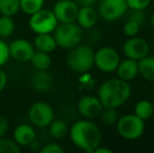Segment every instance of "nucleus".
<instances>
[{
	"label": "nucleus",
	"instance_id": "obj_1",
	"mask_svg": "<svg viewBox=\"0 0 154 153\" xmlns=\"http://www.w3.org/2000/svg\"><path fill=\"white\" fill-rule=\"evenodd\" d=\"M68 132L71 142L87 153H93L95 148L101 145V130L91 121H78L70 127Z\"/></svg>",
	"mask_w": 154,
	"mask_h": 153
},
{
	"label": "nucleus",
	"instance_id": "obj_2",
	"mask_svg": "<svg viewBox=\"0 0 154 153\" xmlns=\"http://www.w3.org/2000/svg\"><path fill=\"white\" fill-rule=\"evenodd\" d=\"M131 96L129 83L121 79H110L101 84L97 98L104 108H118L125 104Z\"/></svg>",
	"mask_w": 154,
	"mask_h": 153
},
{
	"label": "nucleus",
	"instance_id": "obj_3",
	"mask_svg": "<svg viewBox=\"0 0 154 153\" xmlns=\"http://www.w3.org/2000/svg\"><path fill=\"white\" fill-rule=\"evenodd\" d=\"M66 62L72 72L84 74L89 72L94 65V51L88 45H77L69 49Z\"/></svg>",
	"mask_w": 154,
	"mask_h": 153
},
{
	"label": "nucleus",
	"instance_id": "obj_4",
	"mask_svg": "<svg viewBox=\"0 0 154 153\" xmlns=\"http://www.w3.org/2000/svg\"><path fill=\"white\" fill-rule=\"evenodd\" d=\"M58 47L71 49L79 45L83 38L82 27L75 22L59 23L53 33Z\"/></svg>",
	"mask_w": 154,
	"mask_h": 153
},
{
	"label": "nucleus",
	"instance_id": "obj_5",
	"mask_svg": "<svg viewBox=\"0 0 154 153\" xmlns=\"http://www.w3.org/2000/svg\"><path fill=\"white\" fill-rule=\"evenodd\" d=\"M118 133L125 139L135 141L145 131V121L136 115H126L116 121Z\"/></svg>",
	"mask_w": 154,
	"mask_h": 153
},
{
	"label": "nucleus",
	"instance_id": "obj_6",
	"mask_svg": "<svg viewBox=\"0 0 154 153\" xmlns=\"http://www.w3.org/2000/svg\"><path fill=\"white\" fill-rule=\"evenodd\" d=\"M58 24L55 14L48 8H41L29 16V25L36 34H53Z\"/></svg>",
	"mask_w": 154,
	"mask_h": 153
},
{
	"label": "nucleus",
	"instance_id": "obj_7",
	"mask_svg": "<svg viewBox=\"0 0 154 153\" xmlns=\"http://www.w3.org/2000/svg\"><path fill=\"white\" fill-rule=\"evenodd\" d=\"M29 118L34 126L38 128H45L55 118V111L48 103L38 101L29 107Z\"/></svg>",
	"mask_w": 154,
	"mask_h": 153
},
{
	"label": "nucleus",
	"instance_id": "obj_8",
	"mask_svg": "<svg viewBox=\"0 0 154 153\" xmlns=\"http://www.w3.org/2000/svg\"><path fill=\"white\" fill-rule=\"evenodd\" d=\"M120 61V55L112 47H101L94 51V65L106 74L116 72Z\"/></svg>",
	"mask_w": 154,
	"mask_h": 153
},
{
	"label": "nucleus",
	"instance_id": "obj_9",
	"mask_svg": "<svg viewBox=\"0 0 154 153\" xmlns=\"http://www.w3.org/2000/svg\"><path fill=\"white\" fill-rule=\"evenodd\" d=\"M128 10L126 0H101L97 14L106 21H116Z\"/></svg>",
	"mask_w": 154,
	"mask_h": 153
},
{
	"label": "nucleus",
	"instance_id": "obj_10",
	"mask_svg": "<svg viewBox=\"0 0 154 153\" xmlns=\"http://www.w3.org/2000/svg\"><path fill=\"white\" fill-rule=\"evenodd\" d=\"M79 5L75 0H58L53 8V13L55 14L59 23L75 22V19L79 12Z\"/></svg>",
	"mask_w": 154,
	"mask_h": 153
},
{
	"label": "nucleus",
	"instance_id": "obj_11",
	"mask_svg": "<svg viewBox=\"0 0 154 153\" xmlns=\"http://www.w3.org/2000/svg\"><path fill=\"white\" fill-rule=\"evenodd\" d=\"M10 48V56L15 61L25 63L29 62L32 54L35 53V47L32 42L23 38H18L13 40L8 44Z\"/></svg>",
	"mask_w": 154,
	"mask_h": 153
},
{
	"label": "nucleus",
	"instance_id": "obj_12",
	"mask_svg": "<svg viewBox=\"0 0 154 153\" xmlns=\"http://www.w3.org/2000/svg\"><path fill=\"white\" fill-rule=\"evenodd\" d=\"M123 51L127 58L138 61L149 54V44L145 39L134 36L124 43Z\"/></svg>",
	"mask_w": 154,
	"mask_h": 153
},
{
	"label": "nucleus",
	"instance_id": "obj_13",
	"mask_svg": "<svg viewBox=\"0 0 154 153\" xmlns=\"http://www.w3.org/2000/svg\"><path fill=\"white\" fill-rule=\"evenodd\" d=\"M77 109L83 118H95L100 116L104 107L97 96H84L78 101Z\"/></svg>",
	"mask_w": 154,
	"mask_h": 153
},
{
	"label": "nucleus",
	"instance_id": "obj_14",
	"mask_svg": "<svg viewBox=\"0 0 154 153\" xmlns=\"http://www.w3.org/2000/svg\"><path fill=\"white\" fill-rule=\"evenodd\" d=\"M37 133L35 128L29 124H20L15 128L13 132V139L20 147L29 146L32 142L36 141Z\"/></svg>",
	"mask_w": 154,
	"mask_h": 153
},
{
	"label": "nucleus",
	"instance_id": "obj_15",
	"mask_svg": "<svg viewBox=\"0 0 154 153\" xmlns=\"http://www.w3.org/2000/svg\"><path fill=\"white\" fill-rule=\"evenodd\" d=\"M116 72L119 79L129 82L138 75V63L136 60L127 58L123 61H120Z\"/></svg>",
	"mask_w": 154,
	"mask_h": 153
},
{
	"label": "nucleus",
	"instance_id": "obj_16",
	"mask_svg": "<svg viewBox=\"0 0 154 153\" xmlns=\"http://www.w3.org/2000/svg\"><path fill=\"white\" fill-rule=\"evenodd\" d=\"M97 17H99V14L92 6H82V8H79L75 22L82 29H88L97 24Z\"/></svg>",
	"mask_w": 154,
	"mask_h": 153
},
{
	"label": "nucleus",
	"instance_id": "obj_17",
	"mask_svg": "<svg viewBox=\"0 0 154 153\" xmlns=\"http://www.w3.org/2000/svg\"><path fill=\"white\" fill-rule=\"evenodd\" d=\"M32 86L40 92H46L53 87V77L47 72V70H36L31 78Z\"/></svg>",
	"mask_w": 154,
	"mask_h": 153
},
{
	"label": "nucleus",
	"instance_id": "obj_18",
	"mask_svg": "<svg viewBox=\"0 0 154 153\" xmlns=\"http://www.w3.org/2000/svg\"><path fill=\"white\" fill-rule=\"evenodd\" d=\"M32 44L36 50L47 54H51L58 47L53 34H37Z\"/></svg>",
	"mask_w": 154,
	"mask_h": 153
},
{
	"label": "nucleus",
	"instance_id": "obj_19",
	"mask_svg": "<svg viewBox=\"0 0 154 153\" xmlns=\"http://www.w3.org/2000/svg\"><path fill=\"white\" fill-rule=\"evenodd\" d=\"M138 74L145 80L154 82V56L147 55L137 61Z\"/></svg>",
	"mask_w": 154,
	"mask_h": 153
},
{
	"label": "nucleus",
	"instance_id": "obj_20",
	"mask_svg": "<svg viewBox=\"0 0 154 153\" xmlns=\"http://www.w3.org/2000/svg\"><path fill=\"white\" fill-rule=\"evenodd\" d=\"M29 62L36 70H47L51 65V58L49 54L35 50Z\"/></svg>",
	"mask_w": 154,
	"mask_h": 153
},
{
	"label": "nucleus",
	"instance_id": "obj_21",
	"mask_svg": "<svg viewBox=\"0 0 154 153\" xmlns=\"http://www.w3.org/2000/svg\"><path fill=\"white\" fill-rule=\"evenodd\" d=\"M48 131L51 137L55 139H61L68 133V126L62 120H55L54 118L51 123L48 125Z\"/></svg>",
	"mask_w": 154,
	"mask_h": 153
},
{
	"label": "nucleus",
	"instance_id": "obj_22",
	"mask_svg": "<svg viewBox=\"0 0 154 153\" xmlns=\"http://www.w3.org/2000/svg\"><path fill=\"white\" fill-rule=\"evenodd\" d=\"M154 113V106L153 104L148 100H140L136 103L134 107V115L138 118H143L144 121L150 118Z\"/></svg>",
	"mask_w": 154,
	"mask_h": 153
},
{
	"label": "nucleus",
	"instance_id": "obj_23",
	"mask_svg": "<svg viewBox=\"0 0 154 153\" xmlns=\"http://www.w3.org/2000/svg\"><path fill=\"white\" fill-rule=\"evenodd\" d=\"M20 12V0H0V14L13 17Z\"/></svg>",
	"mask_w": 154,
	"mask_h": 153
},
{
	"label": "nucleus",
	"instance_id": "obj_24",
	"mask_svg": "<svg viewBox=\"0 0 154 153\" xmlns=\"http://www.w3.org/2000/svg\"><path fill=\"white\" fill-rule=\"evenodd\" d=\"M43 5L44 0H20V11L29 16L43 8Z\"/></svg>",
	"mask_w": 154,
	"mask_h": 153
},
{
	"label": "nucleus",
	"instance_id": "obj_25",
	"mask_svg": "<svg viewBox=\"0 0 154 153\" xmlns=\"http://www.w3.org/2000/svg\"><path fill=\"white\" fill-rule=\"evenodd\" d=\"M15 31V22L12 17L1 15L0 17V38H8Z\"/></svg>",
	"mask_w": 154,
	"mask_h": 153
},
{
	"label": "nucleus",
	"instance_id": "obj_26",
	"mask_svg": "<svg viewBox=\"0 0 154 153\" xmlns=\"http://www.w3.org/2000/svg\"><path fill=\"white\" fill-rule=\"evenodd\" d=\"M20 146L14 139L0 137V153H19Z\"/></svg>",
	"mask_w": 154,
	"mask_h": 153
},
{
	"label": "nucleus",
	"instance_id": "obj_27",
	"mask_svg": "<svg viewBox=\"0 0 154 153\" xmlns=\"http://www.w3.org/2000/svg\"><path fill=\"white\" fill-rule=\"evenodd\" d=\"M100 116L102 122L106 125H113L118 121V113L116 111V108H104Z\"/></svg>",
	"mask_w": 154,
	"mask_h": 153
},
{
	"label": "nucleus",
	"instance_id": "obj_28",
	"mask_svg": "<svg viewBox=\"0 0 154 153\" xmlns=\"http://www.w3.org/2000/svg\"><path fill=\"white\" fill-rule=\"evenodd\" d=\"M11 59L10 56V48H8V43H6L2 38H0V67L5 65Z\"/></svg>",
	"mask_w": 154,
	"mask_h": 153
},
{
	"label": "nucleus",
	"instance_id": "obj_29",
	"mask_svg": "<svg viewBox=\"0 0 154 153\" xmlns=\"http://www.w3.org/2000/svg\"><path fill=\"white\" fill-rule=\"evenodd\" d=\"M140 24H138V23L135 22V21L128 20L123 27L124 34H125L126 36H128L129 38L134 37V36L137 35L138 32H140Z\"/></svg>",
	"mask_w": 154,
	"mask_h": 153
},
{
	"label": "nucleus",
	"instance_id": "obj_30",
	"mask_svg": "<svg viewBox=\"0 0 154 153\" xmlns=\"http://www.w3.org/2000/svg\"><path fill=\"white\" fill-rule=\"evenodd\" d=\"M130 10H145L149 6L151 0H126Z\"/></svg>",
	"mask_w": 154,
	"mask_h": 153
},
{
	"label": "nucleus",
	"instance_id": "obj_31",
	"mask_svg": "<svg viewBox=\"0 0 154 153\" xmlns=\"http://www.w3.org/2000/svg\"><path fill=\"white\" fill-rule=\"evenodd\" d=\"M41 153H63L64 149L57 143H48L40 149Z\"/></svg>",
	"mask_w": 154,
	"mask_h": 153
},
{
	"label": "nucleus",
	"instance_id": "obj_32",
	"mask_svg": "<svg viewBox=\"0 0 154 153\" xmlns=\"http://www.w3.org/2000/svg\"><path fill=\"white\" fill-rule=\"evenodd\" d=\"M129 20H133L138 24H143L146 20L144 10H131V13L129 14Z\"/></svg>",
	"mask_w": 154,
	"mask_h": 153
},
{
	"label": "nucleus",
	"instance_id": "obj_33",
	"mask_svg": "<svg viewBox=\"0 0 154 153\" xmlns=\"http://www.w3.org/2000/svg\"><path fill=\"white\" fill-rule=\"evenodd\" d=\"M10 130V122L4 115H0V137L5 136Z\"/></svg>",
	"mask_w": 154,
	"mask_h": 153
},
{
	"label": "nucleus",
	"instance_id": "obj_34",
	"mask_svg": "<svg viewBox=\"0 0 154 153\" xmlns=\"http://www.w3.org/2000/svg\"><path fill=\"white\" fill-rule=\"evenodd\" d=\"M6 84H8V76H6L5 72L0 67V92L5 88Z\"/></svg>",
	"mask_w": 154,
	"mask_h": 153
},
{
	"label": "nucleus",
	"instance_id": "obj_35",
	"mask_svg": "<svg viewBox=\"0 0 154 153\" xmlns=\"http://www.w3.org/2000/svg\"><path fill=\"white\" fill-rule=\"evenodd\" d=\"M75 1L79 5V8H82V6H92L97 2V0H75Z\"/></svg>",
	"mask_w": 154,
	"mask_h": 153
},
{
	"label": "nucleus",
	"instance_id": "obj_36",
	"mask_svg": "<svg viewBox=\"0 0 154 153\" xmlns=\"http://www.w3.org/2000/svg\"><path fill=\"white\" fill-rule=\"evenodd\" d=\"M93 153H112V150L109 149V148L106 147H102V146H97V148L94 149Z\"/></svg>",
	"mask_w": 154,
	"mask_h": 153
},
{
	"label": "nucleus",
	"instance_id": "obj_37",
	"mask_svg": "<svg viewBox=\"0 0 154 153\" xmlns=\"http://www.w3.org/2000/svg\"><path fill=\"white\" fill-rule=\"evenodd\" d=\"M150 23H151V25H152V27L154 29V13L151 15V17H150Z\"/></svg>",
	"mask_w": 154,
	"mask_h": 153
}]
</instances>
